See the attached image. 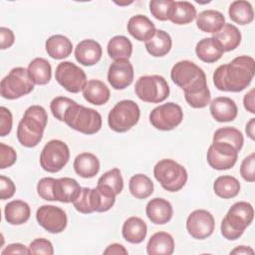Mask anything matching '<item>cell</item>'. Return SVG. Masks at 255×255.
Here are the masks:
<instances>
[{"mask_svg":"<svg viewBox=\"0 0 255 255\" xmlns=\"http://www.w3.org/2000/svg\"><path fill=\"white\" fill-rule=\"evenodd\" d=\"M36 219L40 226L50 233H60L67 227L66 212L55 205H42L37 209Z\"/></svg>","mask_w":255,"mask_h":255,"instance_id":"obj_13","label":"cell"},{"mask_svg":"<svg viewBox=\"0 0 255 255\" xmlns=\"http://www.w3.org/2000/svg\"><path fill=\"white\" fill-rule=\"evenodd\" d=\"M47 122V112L43 107L38 105L29 107L18 124V141L25 147L36 146L43 137Z\"/></svg>","mask_w":255,"mask_h":255,"instance_id":"obj_2","label":"cell"},{"mask_svg":"<svg viewBox=\"0 0 255 255\" xmlns=\"http://www.w3.org/2000/svg\"><path fill=\"white\" fill-rule=\"evenodd\" d=\"M33 90L34 83L29 76L28 70L23 67L13 68L0 84L1 96L7 100L21 98Z\"/></svg>","mask_w":255,"mask_h":255,"instance_id":"obj_7","label":"cell"},{"mask_svg":"<svg viewBox=\"0 0 255 255\" xmlns=\"http://www.w3.org/2000/svg\"><path fill=\"white\" fill-rule=\"evenodd\" d=\"M208 164L217 170H226L234 166L238 158V151L225 142H212L207 150Z\"/></svg>","mask_w":255,"mask_h":255,"instance_id":"obj_12","label":"cell"},{"mask_svg":"<svg viewBox=\"0 0 255 255\" xmlns=\"http://www.w3.org/2000/svg\"><path fill=\"white\" fill-rule=\"evenodd\" d=\"M213 215L204 209H196L192 211L186 220V229L194 239H205L214 231Z\"/></svg>","mask_w":255,"mask_h":255,"instance_id":"obj_14","label":"cell"},{"mask_svg":"<svg viewBox=\"0 0 255 255\" xmlns=\"http://www.w3.org/2000/svg\"><path fill=\"white\" fill-rule=\"evenodd\" d=\"M140 117L137 104L131 100H123L115 105L108 116V124L116 132H126L135 126Z\"/></svg>","mask_w":255,"mask_h":255,"instance_id":"obj_6","label":"cell"},{"mask_svg":"<svg viewBox=\"0 0 255 255\" xmlns=\"http://www.w3.org/2000/svg\"><path fill=\"white\" fill-rule=\"evenodd\" d=\"M246 133L247 135L252 139L254 140L255 139V119L252 118L250 119V121L247 123L246 125Z\"/></svg>","mask_w":255,"mask_h":255,"instance_id":"obj_56","label":"cell"},{"mask_svg":"<svg viewBox=\"0 0 255 255\" xmlns=\"http://www.w3.org/2000/svg\"><path fill=\"white\" fill-rule=\"evenodd\" d=\"M107 51L109 56L117 61L121 59H128L131 56L132 53V44L129 41L128 38L123 35H118L114 36L113 38L110 39L108 46H107Z\"/></svg>","mask_w":255,"mask_h":255,"instance_id":"obj_35","label":"cell"},{"mask_svg":"<svg viewBox=\"0 0 255 255\" xmlns=\"http://www.w3.org/2000/svg\"><path fill=\"white\" fill-rule=\"evenodd\" d=\"M170 77L172 82L183 90L184 97L209 91L205 73L191 61L177 62L171 69Z\"/></svg>","mask_w":255,"mask_h":255,"instance_id":"obj_3","label":"cell"},{"mask_svg":"<svg viewBox=\"0 0 255 255\" xmlns=\"http://www.w3.org/2000/svg\"><path fill=\"white\" fill-rule=\"evenodd\" d=\"M249 225L237 215L227 212L221 222V234L228 240L238 239Z\"/></svg>","mask_w":255,"mask_h":255,"instance_id":"obj_31","label":"cell"},{"mask_svg":"<svg viewBox=\"0 0 255 255\" xmlns=\"http://www.w3.org/2000/svg\"><path fill=\"white\" fill-rule=\"evenodd\" d=\"M244 108L251 114H255V104H254V89H251L243 99Z\"/></svg>","mask_w":255,"mask_h":255,"instance_id":"obj_53","label":"cell"},{"mask_svg":"<svg viewBox=\"0 0 255 255\" xmlns=\"http://www.w3.org/2000/svg\"><path fill=\"white\" fill-rule=\"evenodd\" d=\"M104 254H111V255H120V254H128V250L119 243H113L109 245L106 250L104 251Z\"/></svg>","mask_w":255,"mask_h":255,"instance_id":"obj_54","label":"cell"},{"mask_svg":"<svg viewBox=\"0 0 255 255\" xmlns=\"http://www.w3.org/2000/svg\"><path fill=\"white\" fill-rule=\"evenodd\" d=\"M135 95L143 102L158 104L169 95V87L166 80L159 75L141 76L134 86Z\"/></svg>","mask_w":255,"mask_h":255,"instance_id":"obj_8","label":"cell"},{"mask_svg":"<svg viewBox=\"0 0 255 255\" xmlns=\"http://www.w3.org/2000/svg\"><path fill=\"white\" fill-rule=\"evenodd\" d=\"M75 103L76 102L70 98L60 96V97H56L55 99L52 100V102L50 104V109H51L53 116L57 120L64 122V117H65L67 110Z\"/></svg>","mask_w":255,"mask_h":255,"instance_id":"obj_42","label":"cell"},{"mask_svg":"<svg viewBox=\"0 0 255 255\" xmlns=\"http://www.w3.org/2000/svg\"><path fill=\"white\" fill-rule=\"evenodd\" d=\"M85 100L95 106L105 105L110 100V90L107 85L100 80H90L83 89Z\"/></svg>","mask_w":255,"mask_h":255,"instance_id":"obj_21","label":"cell"},{"mask_svg":"<svg viewBox=\"0 0 255 255\" xmlns=\"http://www.w3.org/2000/svg\"><path fill=\"white\" fill-rule=\"evenodd\" d=\"M213 38L219 43L224 52H229L239 46L241 42V33L235 25L225 23L221 30L213 34Z\"/></svg>","mask_w":255,"mask_h":255,"instance_id":"obj_29","label":"cell"},{"mask_svg":"<svg viewBox=\"0 0 255 255\" xmlns=\"http://www.w3.org/2000/svg\"><path fill=\"white\" fill-rule=\"evenodd\" d=\"M254 72V59L250 56H239L215 70L213 83L219 91L238 93L250 85Z\"/></svg>","mask_w":255,"mask_h":255,"instance_id":"obj_1","label":"cell"},{"mask_svg":"<svg viewBox=\"0 0 255 255\" xmlns=\"http://www.w3.org/2000/svg\"><path fill=\"white\" fill-rule=\"evenodd\" d=\"M16 190L14 182L4 175L0 176V198L2 200L11 198Z\"/></svg>","mask_w":255,"mask_h":255,"instance_id":"obj_50","label":"cell"},{"mask_svg":"<svg viewBox=\"0 0 255 255\" xmlns=\"http://www.w3.org/2000/svg\"><path fill=\"white\" fill-rule=\"evenodd\" d=\"M123 237L131 244H138L142 242L147 233V226L145 222L136 216L128 218L122 229Z\"/></svg>","mask_w":255,"mask_h":255,"instance_id":"obj_23","label":"cell"},{"mask_svg":"<svg viewBox=\"0 0 255 255\" xmlns=\"http://www.w3.org/2000/svg\"><path fill=\"white\" fill-rule=\"evenodd\" d=\"M213 190L217 196L223 199L233 198L240 191V183L237 178L231 175H221L215 179Z\"/></svg>","mask_w":255,"mask_h":255,"instance_id":"obj_36","label":"cell"},{"mask_svg":"<svg viewBox=\"0 0 255 255\" xmlns=\"http://www.w3.org/2000/svg\"><path fill=\"white\" fill-rule=\"evenodd\" d=\"M128 188L132 196L137 199H145L153 192V183L145 174H135L130 177Z\"/></svg>","mask_w":255,"mask_h":255,"instance_id":"obj_38","label":"cell"},{"mask_svg":"<svg viewBox=\"0 0 255 255\" xmlns=\"http://www.w3.org/2000/svg\"><path fill=\"white\" fill-rule=\"evenodd\" d=\"M228 14L230 19L239 25H247L254 19L252 5L244 0L233 1L229 6Z\"/></svg>","mask_w":255,"mask_h":255,"instance_id":"obj_37","label":"cell"},{"mask_svg":"<svg viewBox=\"0 0 255 255\" xmlns=\"http://www.w3.org/2000/svg\"><path fill=\"white\" fill-rule=\"evenodd\" d=\"M98 184L107 186L116 195L120 194L124 188V179L121 170L117 167L108 170L99 178Z\"/></svg>","mask_w":255,"mask_h":255,"instance_id":"obj_40","label":"cell"},{"mask_svg":"<svg viewBox=\"0 0 255 255\" xmlns=\"http://www.w3.org/2000/svg\"><path fill=\"white\" fill-rule=\"evenodd\" d=\"M153 175L163 189L169 192L179 191L187 181L185 167L173 159H161L153 168Z\"/></svg>","mask_w":255,"mask_h":255,"instance_id":"obj_5","label":"cell"},{"mask_svg":"<svg viewBox=\"0 0 255 255\" xmlns=\"http://www.w3.org/2000/svg\"><path fill=\"white\" fill-rule=\"evenodd\" d=\"M228 211L237 215L241 219H243L248 225H250L251 222L253 221L254 210H253L252 205L248 202H245V201L236 202L230 207V209Z\"/></svg>","mask_w":255,"mask_h":255,"instance_id":"obj_43","label":"cell"},{"mask_svg":"<svg viewBox=\"0 0 255 255\" xmlns=\"http://www.w3.org/2000/svg\"><path fill=\"white\" fill-rule=\"evenodd\" d=\"M0 39H1V49L5 50L10 48L15 41V36L12 30L6 28V27H1L0 28Z\"/></svg>","mask_w":255,"mask_h":255,"instance_id":"obj_51","label":"cell"},{"mask_svg":"<svg viewBox=\"0 0 255 255\" xmlns=\"http://www.w3.org/2000/svg\"><path fill=\"white\" fill-rule=\"evenodd\" d=\"M17 159L15 149L3 142H0V168L5 169L12 166Z\"/></svg>","mask_w":255,"mask_h":255,"instance_id":"obj_47","label":"cell"},{"mask_svg":"<svg viewBox=\"0 0 255 255\" xmlns=\"http://www.w3.org/2000/svg\"><path fill=\"white\" fill-rule=\"evenodd\" d=\"M183 112L179 105L169 102L154 108L149 114L150 124L159 130H171L181 124Z\"/></svg>","mask_w":255,"mask_h":255,"instance_id":"obj_10","label":"cell"},{"mask_svg":"<svg viewBox=\"0 0 255 255\" xmlns=\"http://www.w3.org/2000/svg\"><path fill=\"white\" fill-rule=\"evenodd\" d=\"M70 159V149L68 145L59 139L48 141L40 154L41 167L48 172L60 171Z\"/></svg>","mask_w":255,"mask_h":255,"instance_id":"obj_9","label":"cell"},{"mask_svg":"<svg viewBox=\"0 0 255 255\" xmlns=\"http://www.w3.org/2000/svg\"><path fill=\"white\" fill-rule=\"evenodd\" d=\"M116 194L107 186L97 185L91 189V204L92 208L97 212H106L110 210L116 201Z\"/></svg>","mask_w":255,"mask_h":255,"instance_id":"obj_28","label":"cell"},{"mask_svg":"<svg viewBox=\"0 0 255 255\" xmlns=\"http://www.w3.org/2000/svg\"><path fill=\"white\" fill-rule=\"evenodd\" d=\"M30 206L23 200H12L5 205V220L12 225L24 224L30 218Z\"/></svg>","mask_w":255,"mask_h":255,"instance_id":"obj_26","label":"cell"},{"mask_svg":"<svg viewBox=\"0 0 255 255\" xmlns=\"http://www.w3.org/2000/svg\"><path fill=\"white\" fill-rule=\"evenodd\" d=\"M240 174L248 182L255 181V154L252 152L245 157L240 165Z\"/></svg>","mask_w":255,"mask_h":255,"instance_id":"obj_46","label":"cell"},{"mask_svg":"<svg viewBox=\"0 0 255 255\" xmlns=\"http://www.w3.org/2000/svg\"><path fill=\"white\" fill-rule=\"evenodd\" d=\"M174 251V239L167 232H156L148 240L146 252L148 255H170Z\"/></svg>","mask_w":255,"mask_h":255,"instance_id":"obj_24","label":"cell"},{"mask_svg":"<svg viewBox=\"0 0 255 255\" xmlns=\"http://www.w3.org/2000/svg\"><path fill=\"white\" fill-rule=\"evenodd\" d=\"M55 178L53 177H43L38 181L37 184V192L38 195L48 201H54V194H53V188L55 183Z\"/></svg>","mask_w":255,"mask_h":255,"instance_id":"obj_45","label":"cell"},{"mask_svg":"<svg viewBox=\"0 0 255 255\" xmlns=\"http://www.w3.org/2000/svg\"><path fill=\"white\" fill-rule=\"evenodd\" d=\"M74 169L76 173L84 178H92L100 170V161L98 157L91 152H82L74 160Z\"/></svg>","mask_w":255,"mask_h":255,"instance_id":"obj_25","label":"cell"},{"mask_svg":"<svg viewBox=\"0 0 255 255\" xmlns=\"http://www.w3.org/2000/svg\"><path fill=\"white\" fill-rule=\"evenodd\" d=\"M196 18V8L188 1H174L169 20L176 25H185Z\"/></svg>","mask_w":255,"mask_h":255,"instance_id":"obj_34","label":"cell"},{"mask_svg":"<svg viewBox=\"0 0 255 255\" xmlns=\"http://www.w3.org/2000/svg\"><path fill=\"white\" fill-rule=\"evenodd\" d=\"M82 187L78 183V181L71 177H61L55 180L53 194L56 201H60L63 203L74 202L80 192Z\"/></svg>","mask_w":255,"mask_h":255,"instance_id":"obj_18","label":"cell"},{"mask_svg":"<svg viewBox=\"0 0 255 255\" xmlns=\"http://www.w3.org/2000/svg\"><path fill=\"white\" fill-rule=\"evenodd\" d=\"M127 29L135 40L140 42L150 40L156 32L154 24L146 16L140 14L132 16L128 20Z\"/></svg>","mask_w":255,"mask_h":255,"instance_id":"obj_19","label":"cell"},{"mask_svg":"<svg viewBox=\"0 0 255 255\" xmlns=\"http://www.w3.org/2000/svg\"><path fill=\"white\" fill-rule=\"evenodd\" d=\"M225 24L224 15L216 10H204L196 15V26L205 33L215 34Z\"/></svg>","mask_w":255,"mask_h":255,"instance_id":"obj_22","label":"cell"},{"mask_svg":"<svg viewBox=\"0 0 255 255\" xmlns=\"http://www.w3.org/2000/svg\"><path fill=\"white\" fill-rule=\"evenodd\" d=\"M30 254H45L53 255L54 248L52 243L45 238H36L29 245Z\"/></svg>","mask_w":255,"mask_h":255,"instance_id":"obj_48","label":"cell"},{"mask_svg":"<svg viewBox=\"0 0 255 255\" xmlns=\"http://www.w3.org/2000/svg\"><path fill=\"white\" fill-rule=\"evenodd\" d=\"M74 207L81 213L89 214L93 213L94 210L91 204V188L82 187L78 198L73 202Z\"/></svg>","mask_w":255,"mask_h":255,"instance_id":"obj_44","label":"cell"},{"mask_svg":"<svg viewBox=\"0 0 255 255\" xmlns=\"http://www.w3.org/2000/svg\"><path fill=\"white\" fill-rule=\"evenodd\" d=\"M195 53L201 61L205 63H214L222 57L224 51L213 37H209L204 38L197 43Z\"/></svg>","mask_w":255,"mask_h":255,"instance_id":"obj_30","label":"cell"},{"mask_svg":"<svg viewBox=\"0 0 255 255\" xmlns=\"http://www.w3.org/2000/svg\"><path fill=\"white\" fill-rule=\"evenodd\" d=\"M2 255H7V254H30L29 248H27L25 245L21 243H12L9 244L7 247H5L1 251Z\"/></svg>","mask_w":255,"mask_h":255,"instance_id":"obj_52","label":"cell"},{"mask_svg":"<svg viewBox=\"0 0 255 255\" xmlns=\"http://www.w3.org/2000/svg\"><path fill=\"white\" fill-rule=\"evenodd\" d=\"M56 81L68 92L79 93L83 91L87 84V76L85 72L72 62H61L55 72Z\"/></svg>","mask_w":255,"mask_h":255,"instance_id":"obj_11","label":"cell"},{"mask_svg":"<svg viewBox=\"0 0 255 255\" xmlns=\"http://www.w3.org/2000/svg\"><path fill=\"white\" fill-rule=\"evenodd\" d=\"M213 142H225L230 145H232L238 152L241 150L243 143H244V137L242 132L233 128V127H225L218 128L214 134H213Z\"/></svg>","mask_w":255,"mask_h":255,"instance_id":"obj_39","label":"cell"},{"mask_svg":"<svg viewBox=\"0 0 255 255\" xmlns=\"http://www.w3.org/2000/svg\"><path fill=\"white\" fill-rule=\"evenodd\" d=\"M12 114L11 112L5 108H0V135L5 136L10 133L12 129Z\"/></svg>","mask_w":255,"mask_h":255,"instance_id":"obj_49","label":"cell"},{"mask_svg":"<svg viewBox=\"0 0 255 255\" xmlns=\"http://www.w3.org/2000/svg\"><path fill=\"white\" fill-rule=\"evenodd\" d=\"M145 213L152 223L162 225L167 223L171 219L173 209L171 204L167 200L155 197L147 202Z\"/></svg>","mask_w":255,"mask_h":255,"instance_id":"obj_20","label":"cell"},{"mask_svg":"<svg viewBox=\"0 0 255 255\" xmlns=\"http://www.w3.org/2000/svg\"><path fill=\"white\" fill-rule=\"evenodd\" d=\"M28 73L35 85H46L50 82L52 68L44 58H35L28 65Z\"/></svg>","mask_w":255,"mask_h":255,"instance_id":"obj_32","label":"cell"},{"mask_svg":"<svg viewBox=\"0 0 255 255\" xmlns=\"http://www.w3.org/2000/svg\"><path fill=\"white\" fill-rule=\"evenodd\" d=\"M254 251L251 247L249 246H244V245H241V246H237L236 248H234L233 250L230 251V254H237V255H240V254H253Z\"/></svg>","mask_w":255,"mask_h":255,"instance_id":"obj_55","label":"cell"},{"mask_svg":"<svg viewBox=\"0 0 255 255\" xmlns=\"http://www.w3.org/2000/svg\"><path fill=\"white\" fill-rule=\"evenodd\" d=\"M45 48L51 58L61 60L71 55L73 44L66 36L57 34L49 37L46 40Z\"/></svg>","mask_w":255,"mask_h":255,"instance_id":"obj_27","label":"cell"},{"mask_svg":"<svg viewBox=\"0 0 255 255\" xmlns=\"http://www.w3.org/2000/svg\"><path fill=\"white\" fill-rule=\"evenodd\" d=\"M101 45L93 40L86 39L81 41L75 48V58L83 66H93L102 58Z\"/></svg>","mask_w":255,"mask_h":255,"instance_id":"obj_17","label":"cell"},{"mask_svg":"<svg viewBox=\"0 0 255 255\" xmlns=\"http://www.w3.org/2000/svg\"><path fill=\"white\" fill-rule=\"evenodd\" d=\"M173 2L172 0H151L149 2L151 15L159 21L169 20Z\"/></svg>","mask_w":255,"mask_h":255,"instance_id":"obj_41","label":"cell"},{"mask_svg":"<svg viewBox=\"0 0 255 255\" xmlns=\"http://www.w3.org/2000/svg\"><path fill=\"white\" fill-rule=\"evenodd\" d=\"M171 46V38L163 30H156L154 36L145 42L146 51L153 57L165 56L170 51Z\"/></svg>","mask_w":255,"mask_h":255,"instance_id":"obj_33","label":"cell"},{"mask_svg":"<svg viewBox=\"0 0 255 255\" xmlns=\"http://www.w3.org/2000/svg\"><path fill=\"white\" fill-rule=\"evenodd\" d=\"M209 104L210 114L216 122L227 123L236 119L238 109L232 99L228 97H217Z\"/></svg>","mask_w":255,"mask_h":255,"instance_id":"obj_16","label":"cell"},{"mask_svg":"<svg viewBox=\"0 0 255 255\" xmlns=\"http://www.w3.org/2000/svg\"><path fill=\"white\" fill-rule=\"evenodd\" d=\"M133 80V67L128 59L114 61L108 71V81L115 90H124Z\"/></svg>","mask_w":255,"mask_h":255,"instance_id":"obj_15","label":"cell"},{"mask_svg":"<svg viewBox=\"0 0 255 255\" xmlns=\"http://www.w3.org/2000/svg\"><path fill=\"white\" fill-rule=\"evenodd\" d=\"M64 122L84 134H94L102 128V117L98 111L75 103L66 112Z\"/></svg>","mask_w":255,"mask_h":255,"instance_id":"obj_4","label":"cell"}]
</instances>
